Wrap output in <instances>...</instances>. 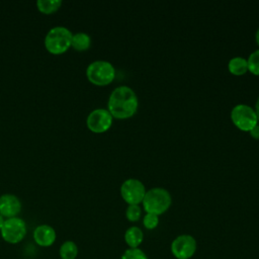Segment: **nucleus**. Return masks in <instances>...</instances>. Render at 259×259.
I'll list each match as a JSON object with an SVG mask.
<instances>
[{"instance_id":"412c9836","label":"nucleus","mask_w":259,"mask_h":259,"mask_svg":"<svg viewBox=\"0 0 259 259\" xmlns=\"http://www.w3.org/2000/svg\"><path fill=\"white\" fill-rule=\"evenodd\" d=\"M249 132H250V135L254 139H259V124L258 123L255 126H253Z\"/></svg>"},{"instance_id":"aec40b11","label":"nucleus","mask_w":259,"mask_h":259,"mask_svg":"<svg viewBox=\"0 0 259 259\" xmlns=\"http://www.w3.org/2000/svg\"><path fill=\"white\" fill-rule=\"evenodd\" d=\"M143 224L146 229L148 230H153L155 229L158 224H159V218L157 214L154 213H149L147 212L143 219Z\"/></svg>"},{"instance_id":"f03ea898","label":"nucleus","mask_w":259,"mask_h":259,"mask_svg":"<svg viewBox=\"0 0 259 259\" xmlns=\"http://www.w3.org/2000/svg\"><path fill=\"white\" fill-rule=\"evenodd\" d=\"M171 201V194L167 189L163 187H153L146 191L142 202L147 212L159 215L169 208Z\"/></svg>"},{"instance_id":"dca6fc26","label":"nucleus","mask_w":259,"mask_h":259,"mask_svg":"<svg viewBox=\"0 0 259 259\" xmlns=\"http://www.w3.org/2000/svg\"><path fill=\"white\" fill-rule=\"evenodd\" d=\"M61 0H37L36 5L39 11L44 13H52L60 8Z\"/></svg>"},{"instance_id":"f3484780","label":"nucleus","mask_w":259,"mask_h":259,"mask_svg":"<svg viewBox=\"0 0 259 259\" xmlns=\"http://www.w3.org/2000/svg\"><path fill=\"white\" fill-rule=\"evenodd\" d=\"M247 63L248 70L254 75H259V49L255 50L249 55Z\"/></svg>"},{"instance_id":"5701e85b","label":"nucleus","mask_w":259,"mask_h":259,"mask_svg":"<svg viewBox=\"0 0 259 259\" xmlns=\"http://www.w3.org/2000/svg\"><path fill=\"white\" fill-rule=\"evenodd\" d=\"M255 38H256L257 44L259 45V28L257 29V31H256V33H255Z\"/></svg>"},{"instance_id":"7ed1b4c3","label":"nucleus","mask_w":259,"mask_h":259,"mask_svg":"<svg viewBox=\"0 0 259 259\" xmlns=\"http://www.w3.org/2000/svg\"><path fill=\"white\" fill-rule=\"evenodd\" d=\"M72 36V32L67 27L55 26L46 34L45 46L52 54H62L71 47Z\"/></svg>"},{"instance_id":"6ab92c4d","label":"nucleus","mask_w":259,"mask_h":259,"mask_svg":"<svg viewBox=\"0 0 259 259\" xmlns=\"http://www.w3.org/2000/svg\"><path fill=\"white\" fill-rule=\"evenodd\" d=\"M121 259H148V257L141 249L130 248L123 252Z\"/></svg>"},{"instance_id":"a211bd4d","label":"nucleus","mask_w":259,"mask_h":259,"mask_svg":"<svg viewBox=\"0 0 259 259\" xmlns=\"http://www.w3.org/2000/svg\"><path fill=\"white\" fill-rule=\"evenodd\" d=\"M141 214H142V209L139 204H128L125 210V215L128 221L137 222L140 220Z\"/></svg>"},{"instance_id":"f257e3e1","label":"nucleus","mask_w":259,"mask_h":259,"mask_svg":"<svg viewBox=\"0 0 259 259\" xmlns=\"http://www.w3.org/2000/svg\"><path fill=\"white\" fill-rule=\"evenodd\" d=\"M108 111L116 118L133 116L139 106L136 92L128 86L121 85L112 90L108 98Z\"/></svg>"},{"instance_id":"9b49d317","label":"nucleus","mask_w":259,"mask_h":259,"mask_svg":"<svg viewBox=\"0 0 259 259\" xmlns=\"http://www.w3.org/2000/svg\"><path fill=\"white\" fill-rule=\"evenodd\" d=\"M56 231L49 225H40L33 231L34 242L40 247H50L56 241Z\"/></svg>"},{"instance_id":"9d476101","label":"nucleus","mask_w":259,"mask_h":259,"mask_svg":"<svg viewBox=\"0 0 259 259\" xmlns=\"http://www.w3.org/2000/svg\"><path fill=\"white\" fill-rule=\"evenodd\" d=\"M21 209L20 200L13 194H3L0 196V214L2 217L14 218Z\"/></svg>"},{"instance_id":"39448f33","label":"nucleus","mask_w":259,"mask_h":259,"mask_svg":"<svg viewBox=\"0 0 259 259\" xmlns=\"http://www.w3.org/2000/svg\"><path fill=\"white\" fill-rule=\"evenodd\" d=\"M231 119L238 128L245 132H249L258 121L255 109L244 103L236 104L232 108Z\"/></svg>"},{"instance_id":"0eeeda50","label":"nucleus","mask_w":259,"mask_h":259,"mask_svg":"<svg viewBox=\"0 0 259 259\" xmlns=\"http://www.w3.org/2000/svg\"><path fill=\"white\" fill-rule=\"evenodd\" d=\"M122 198L128 204H139L143 201L146 194L144 183L137 178H127L120 186Z\"/></svg>"},{"instance_id":"423d86ee","label":"nucleus","mask_w":259,"mask_h":259,"mask_svg":"<svg viewBox=\"0 0 259 259\" xmlns=\"http://www.w3.org/2000/svg\"><path fill=\"white\" fill-rule=\"evenodd\" d=\"M0 231L4 241L10 244H16L24 238L26 234V226L22 219L14 217L4 221Z\"/></svg>"},{"instance_id":"6e6552de","label":"nucleus","mask_w":259,"mask_h":259,"mask_svg":"<svg viewBox=\"0 0 259 259\" xmlns=\"http://www.w3.org/2000/svg\"><path fill=\"white\" fill-rule=\"evenodd\" d=\"M112 115L105 108H96L92 110L86 119L87 126L94 133L106 132L112 124Z\"/></svg>"},{"instance_id":"b1692460","label":"nucleus","mask_w":259,"mask_h":259,"mask_svg":"<svg viewBox=\"0 0 259 259\" xmlns=\"http://www.w3.org/2000/svg\"><path fill=\"white\" fill-rule=\"evenodd\" d=\"M3 224H4V219H3V217L0 214V230H1L2 226H3Z\"/></svg>"},{"instance_id":"1a4fd4ad","label":"nucleus","mask_w":259,"mask_h":259,"mask_svg":"<svg viewBox=\"0 0 259 259\" xmlns=\"http://www.w3.org/2000/svg\"><path fill=\"white\" fill-rule=\"evenodd\" d=\"M196 250V241L190 235H180L171 244V252L177 259H189Z\"/></svg>"},{"instance_id":"ddd939ff","label":"nucleus","mask_w":259,"mask_h":259,"mask_svg":"<svg viewBox=\"0 0 259 259\" xmlns=\"http://www.w3.org/2000/svg\"><path fill=\"white\" fill-rule=\"evenodd\" d=\"M228 69L234 75H243L248 71L247 59L244 57H233L228 62Z\"/></svg>"},{"instance_id":"f8f14e48","label":"nucleus","mask_w":259,"mask_h":259,"mask_svg":"<svg viewBox=\"0 0 259 259\" xmlns=\"http://www.w3.org/2000/svg\"><path fill=\"white\" fill-rule=\"evenodd\" d=\"M143 239L144 234L138 227H131L125 231L124 240L131 248H138L139 245L143 242Z\"/></svg>"},{"instance_id":"20e7f679","label":"nucleus","mask_w":259,"mask_h":259,"mask_svg":"<svg viewBox=\"0 0 259 259\" xmlns=\"http://www.w3.org/2000/svg\"><path fill=\"white\" fill-rule=\"evenodd\" d=\"M88 80L96 85H107L115 77L113 65L104 60H97L90 63L86 69Z\"/></svg>"},{"instance_id":"4be33fe9","label":"nucleus","mask_w":259,"mask_h":259,"mask_svg":"<svg viewBox=\"0 0 259 259\" xmlns=\"http://www.w3.org/2000/svg\"><path fill=\"white\" fill-rule=\"evenodd\" d=\"M255 112H256L257 118L259 119V97L257 98V101H256V104H255Z\"/></svg>"},{"instance_id":"4468645a","label":"nucleus","mask_w":259,"mask_h":259,"mask_svg":"<svg viewBox=\"0 0 259 259\" xmlns=\"http://www.w3.org/2000/svg\"><path fill=\"white\" fill-rule=\"evenodd\" d=\"M91 38L86 32H76L72 36L71 46L77 51H85L90 47Z\"/></svg>"},{"instance_id":"2eb2a0df","label":"nucleus","mask_w":259,"mask_h":259,"mask_svg":"<svg viewBox=\"0 0 259 259\" xmlns=\"http://www.w3.org/2000/svg\"><path fill=\"white\" fill-rule=\"evenodd\" d=\"M78 254V247L73 241H66L60 247V256L62 259H75Z\"/></svg>"}]
</instances>
